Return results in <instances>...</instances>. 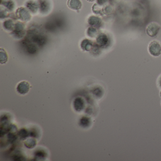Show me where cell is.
Wrapping results in <instances>:
<instances>
[{"instance_id": "obj_18", "label": "cell", "mask_w": 161, "mask_h": 161, "mask_svg": "<svg viewBox=\"0 0 161 161\" xmlns=\"http://www.w3.org/2000/svg\"><path fill=\"white\" fill-rule=\"evenodd\" d=\"M45 153L44 152H42V151H38L36 153V156L37 157H40V158H43L45 156Z\"/></svg>"}, {"instance_id": "obj_15", "label": "cell", "mask_w": 161, "mask_h": 161, "mask_svg": "<svg viewBox=\"0 0 161 161\" xmlns=\"http://www.w3.org/2000/svg\"><path fill=\"white\" fill-rule=\"evenodd\" d=\"M97 30L94 27H90L88 29V33L89 36L91 37H94L97 35Z\"/></svg>"}, {"instance_id": "obj_3", "label": "cell", "mask_w": 161, "mask_h": 161, "mask_svg": "<svg viewBox=\"0 0 161 161\" xmlns=\"http://www.w3.org/2000/svg\"><path fill=\"white\" fill-rule=\"evenodd\" d=\"M17 15L19 19L22 21H28L31 19L30 13L27 10L24 8H19L17 11Z\"/></svg>"}, {"instance_id": "obj_6", "label": "cell", "mask_w": 161, "mask_h": 161, "mask_svg": "<svg viewBox=\"0 0 161 161\" xmlns=\"http://www.w3.org/2000/svg\"><path fill=\"white\" fill-rule=\"evenodd\" d=\"M96 42L100 46H104L108 44L109 39L106 35L101 34L97 36Z\"/></svg>"}, {"instance_id": "obj_11", "label": "cell", "mask_w": 161, "mask_h": 161, "mask_svg": "<svg viewBox=\"0 0 161 161\" xmlns=\"http://www.w3.org/2000/svg\"><path fill=\"white\" fill-rule=\"evenodd\" d=\"M25 145L28 148H32L36 145V141L35 140V139H28L26 142H25Z\"/></svg>"}, {"instance_id": "obj_5", "label": "cell", "mask_w": 161, "mask_h": 161, "mask_svg": "<svg viewBox=\"0 0 161 161\" xmlns=\"http://www.w3.org/2000/svg\"><path fill=\"white\" fill-rule=\"evenodd\" d=\"M67 4L70 9L78 10L82 7V3L80 0H68Z\"/></svg>"}, {"instance_id": "obj_4", "label": "cell", "mask_w": 161, "mask_h": 161, "mask_svg": "<svg viewBox=\"0 0 161 161\" xmlns=\"http://www.w3.org/2000/svg\"><path fill=\"white\" fill-rule=\"evenodd\" d=\"M29 89V84L26 81H22L19 83L17 88L18 92L22 95H24L27 93Z\"/></svg>"}, {"instance_id": "obj_20", "label": "cell", "mask_w": 161, "mask_h": 161, "mask_svg": "<svg viewBox=\"0 0 161 161\" xmlns=\"http://www.w3.org/2000/svg\"><path fill=\"white\" fill-rule=\"evenodd\" d=\"M87 1L90 2H94L95 1V0H87Z\"/></svg>"}, {"instance_id": "obj_14", "label": "cell", "mask_w": 161, "mask_h": 161, "mask_svg": "<svg viewBox=\"0 0 161 161\" xmlns=\"http://www.w3.org/2000/svg\"><path fill=\"white\" fill-rule=\"evenodd\" d=\"M7 55L5 50L2 49V48L1 49V63H5L7 61Z\"/></svg>"}, {"instance_id": "obj_8", "label": "cell", "mask_w": 161, "mask_h": 161, "mask_svg": "<svg viewBox=\"0 0 161 161\" xmlns=\"http://www.w3.org/2000/svg\"><path fill=\"white\" fill-rule=\"evenodd\" d=\"M88 23L92 26H98L101 24V20L99 18L92 16L88 19Z\"/></svg>"}, {"instance_id": "obj_13", "label": "cell", "mask_w": 161, "mask_h": 161, "mask_svg": "<svg viewBox=\"0 0 161 161\" xmlns=\"http://www.w3.org/2000/svg\"><path fill=\"white\" fill-rule=\"evenodd\" d=\"M90 122L89 118L86 117H83L80 120V124L82 127H87L89 126Z\"/></svg>"}, {"instance_id": "obj_1", "label": "cell", "mask_w": 161, "mask_h": 161, "mask_svg": "<svg viewBox=\"0 0 161 161\" xmlns=\"http://www.w3.org/2000/svg\"><path fill=\"white\" fill-rule=\"evenodd\" d=\"M148 51L152 56L157 57L161 54V44L158 41L154 40L150 42Z\"/></svg>"}, {"instance_id": "obj_16", "label": "cell", "mask_w": 161, "mask_h": 161, "mask_svg": "<svg viewBox=\"0 0 161 161\" xmlns=\"http://www.w3.org/2000/svg\"><path fill=\"white\" fill-rule=\"evenodd\" d=\"M8 140L11 143H13L17 139V137L12 133H10L8 134Z\"/></svg>"}, {"instance_id": "obj_9", "label": "cell", "mask_w": 161, "mask_h": 161, "mask_svg": "<svg viewBox=\"0 0 161 161\" xmlns=\"http://www.w3.org/2000/svg\"><path fill=\"white\" fill-rule=\"evenodd\" d=\"M81 48L85 51H89L92 46V42L87 39L82 41L81 44Z\"/></svg>"}, {"instance_id": "obj_12", "label": "cell", "mask_w": 161, "mask_h": 161, "mask_svg": "<svg viewBox=\"0 0 161 161\" xmlns=\"http://www.w3.org/2000/svg\"><path fill=\"white\" fill-rule=\"evenodd\" d=\"M19 136L20 138L24 139L26 138L29 136V132H28L26 129H20V131L19 132Z\"/></svg>"}, {"instance_id": "obj_2", "label": "cell", "mask_w": 161, "mask_h": 161, "mask_svg": "<svg viewBox=\"0 0 161 161\" xmlns=\"http://www.w3.org/2000/svg\"><path fill=\"white\" fill-rule=\"evenodd\" d=\"M161 29V26L156 22H151L147 25L146 32L147 35L150 37L156 36Z\"/></svg>"}, {"instance_id": "obj_19", "label": "cell", "mask_w": 161, "mask_h": 161, "mask_svg": "<svg viewBox=\"0 0 161 161\" xmlns=\"http://www.w3.org/2000/svg\"><path fill=\"white\" fill-rule=\"evenodd\" d=\"M107 1V0H97V3L100 5H102L105 3Z\"/></svg>"}, {"instance_id": "obj_10", "label": "cell", "mask_w": 161, "mask_h": 161, "mask_svg": "<svg viewBox=\"0 0 161 161\" xmlns=\"http://www.w3.org/2000/svg\"><path fill=\"white\" fill-rule=\"evenodd\" d=\"M3 24H4V28L7 30H12L14 28H15V25H14L13 21L10 19L5 21Z\"/></svg>"}, {"instance_id": "obj_17", "label": "cell", "mask_w": 161, "mask_h": 161, "mask_svg": "<svg viewBox=\"0 0 161 161\" xmlns=\"http://www.w3.org/2000/svg\"><path fill=\"white\" fill-rule=\"evenodd\" d=\"M29 135L31 137H37V131L34 129H31L30 132H29Z\"/></svg>"}, {"instance_id": "obj_7", "label": "cell", "mask_w": 161, "mask_h": 161, "mask_svg": "<svg viewBox=\"0 0 161 161\" xmlns=\"http://www.w3.org/2000/svg\"><path fill=\"white\" fill-rule=\"evenodd\" d=\"M84 101L81 98H77L75 99L74 102V106L75 110L80 111L84 108Z\"/></svg>"}]
</instances>
